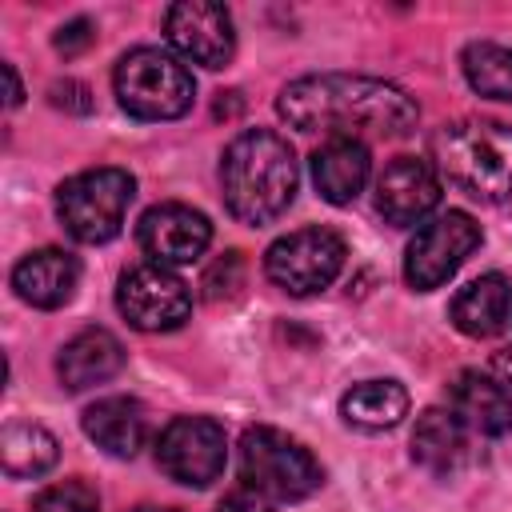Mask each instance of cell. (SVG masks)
Here are the masks:
<instances>
[{
	"label": "cell",
	"mask_w": 512,
	"mask_h": 512,
	"mask_svg": "<svg viewBox=\"0 0 512 512\" xmlns=\"http://www.w3.org/2000/svg\"><path fill=\"white\" fill-rule=\"evenodd\" d=\"M136 240L152 256V264L176 268V264H192L204 256V248L212 244V224L204 212L188 204H156L140 216Z\"/></svg>",
	"instance_id": "7c38bea8"
},
{
	"label": "cell",
	"mask_w": 512,
	"mask_h": 512,
	"mask_svg": "<svg viewBox=\"0 0 512 512\" xmlns=\"http://www.w3.org/2000/svg\"><path fill=\"white\" fill-rule=\"evenodd\" d=\"M132 196H136V180L124 168H88L60 184L56 212L72 240L108 244L124 228Z\"/></svg>",
	"instance_id": "8992f818"
},
{
	"label": "cell",
	"mask_w": 512,
	"mask_h": 512,
	"mask_svg": "<svg viewBox=\"0 0 512 512\" xmlns=\"http://www.w3.org/2000/svg\"><path fill=\"white\" fill-rule=\"evenodd\" d=\"M216 512H272V504H268L260 492H252V488H236V492H228V496L220 500Z\"/></svg>",
	"instance_id": "83f0119b"
},
{
	"label": "cell",
	"mask_w": 512,
	"mask_h": 512,
	"mask_svg": "<svg viewBox=\"0 0 512 512\" xmlns=\"http://www.w3.org/2000/svg\"><path fill=\"white\" fill-rule=\"evenodd\" d=\"M464 76L468 84L488 96V100H508L512 104V48L508 44H492V40H480V44H468L464 56Z\"/></svg>",
	"instance_id": "603a6c76"
},
{
	"label": "cell",
	"mask_w": 512,
	"mask_h": 512,
	"mask_svg": "<svg viewBox=\"0 0 512 512\" xmlns=\"http://www.w3.org/2000/svg\"><path fill=\"white\" fill-rule=\"evenodd\" d=\"M228 460L224 428L208 416H176L156 444V464L188 488H208Z\"/></svg>",
	"instance_id": "30bf717a"
},
{
	"label": "cell",
	"mask_w": 512,
	"mask_h": 512,
	"mask_svg": "<svg viewBox=\"0 0 512 512\" xmlns=\"http://www.w3.org/2000/svg\"><path fill=\"white\" fill-rule=\"evenodd\" d=\"M368 172H372V156H368L364 140L336 136L312 152V180L328 204H352L364 192Z\"/></svg>",
	"instance_id": "e0dca14e"
},
{
	"label": "cell",
	"mask_w": 512,
	"mask_h": 512,
	"mask_svg": "<svg viewBox=\"0 0 512 512\" xmlns=\"http://www.w3.org/2000/svg\"><path fill=\"white\" fill-rule=\"evenodd\" d=\"M344 256H348V248H344L340 232L300 228V232L280 236L264 252V272L288 296H312L336 280V272L344 268Z\"/></svg>",
	"instance_id": "52a82bcc"
},
{
	"label": "cell",
	"mask_w": 512,
	"mask_h": 512,
	"mask_svg": "<svg viewBox=\"0 0 512 512\" xmlns=\"http://www.w3.org/2000/svg\"><path fill=\"white\" fill-rule=\"evenodd\" d=\"M500 368H504V372L512 376V356H500Z\"/></svg>",
	"instance_id": "4dcf8cb0"
},
{
	"label": "cell",
	"mask_w": 512,
	"mask_h": 512,
	"mask_svg": "<svg viewBox=\"0 0 512 512\" xmlns=\"http://www.w3.org/2000/svg\"><path fill=\"white\" fill-rule=\"evenodd\" d=\"M96 40V28H92V20H68L56 36H52V44H56V52H64V56H76V52H84L88 44Z\"/></svg>",
	"instance_id": "484cf974"
},
{
	"label": "cell",
	"mask_w": 512,
	"mask_h": 512,
	"mask_svg": "<svg viewBox=\"0 0 512 512\" xmlns=\"http://www.w3.org/2000/svg\"><path fill=\"white\" fill-rule=\"evenodd\" d=\"M436 168L472 200H512V124L500 120H452L432 132Z\"/></svg>",
	"instance_id": "3957f363"
},
{
	"label": "cell",
	"mask_w": 512,
	"mask_h": 512,
	"mask_svg": "<svg viewBox=\"0 0 512 512\" xmlns=\"http://www.w3.org/2000/svg\"><path fill=\"white\" fill-rule=\"evenodd\" d=\"M448 400H452L456 420L468 432H480V436L512 432V392L500 380H492L484 372H460L448 384Z\"/></svg>",
	"instance_id": "9a60e30c"
},
{
	"label": "cell",
	"mask_w": 512,
	"mask_h": 512,
	"mask_svg": "<svg viewBox=\"0 0 512 512\" xmlns=\"http://www.w3.org/2000/svg\"><path fill=\"white\" fill-rule=\"evenodd\" d=\"M340 416L352 428H364V432L396 428L408 416V392L396 380H364V384H352L344 392V400H340Z\"/></svg>",
	"instance_id": "44dd1931"
},
{
	"label": "cell",
	"mask_w": 512,
	"mask_h": 512,
	"mask_svg": "<svg viewBox=\"0 0 512 512\" xmlns=\"http://www.w3.org/2000/svg\"><path fill=\"white\" fill-rule=\"evenodd\" d=\"M476 248H480V224L468 212H444V216L416 228V236L408 244V256H404V276L416 292H432Z\"/></svg>",
	"instance_id": "ba28073f"
},
{
	"label": "cell",
	"mask_w": 512,
	"mask_h": 512,
	"mask_svg": "<svg viewBox=\"0 0 512 512\" xmlns=\"http://www.w3.org/2000/svg\"><path fill=\"white\" fill-rule=\"evenodd\" d=\"M56 456H60V448H56V436L48 428L24 424V420L4 424V432H0V464H4V472L12 480L44 476L56 464Z\"/></svg>",
	"instance_id": "7402d4cb"
},
{
	"label": "cell",
	"mask_w": 512,
	"mask_h": 512,
	"mask_svg": "<svg viewBox=\"0 0 512 512\" xmlns=\"http://www.w3.org/2000/svg\"><path fill=\"white\" fill-rule=\"evenodd\" d=\"M276 112L300 132H324L328 140L360 136H408L420 120L416 100L376 76L320 72L280 88Z\"/></svg>",
	"instance_id": "6da1fadb"
},
{
	"label": "cell",
	"mask_w": 512,
	"mask_h": 512,
	"mask_svg": "<svg viewBox=\"0 0 512 512\" xmlns=\"http://www.w3.org/2000/svg\"><path fill=\"white\" fill-rule=\"evenodd\" d=\"M84 432L108 456L132 460L148 440V416L132 396H104L84 408Z\"/></svg>",
	"instance_id": "ac0fdd59"
},
{
	"label": "cell",
	"mask_w": 512,
	"mask_h": 512,
	"mask_svg": "<svg viewBox=\"0 0 512 512\" xmlns=\"http://www.w3.org/2000/svg\"><path fill=\"white\" fill-rule=\"evenodd\" d=\"M116 308L140 332H172V328H180L188 320L192 292L172 268L148 260V264H136V268H128L120 276Z\"/></svg>",
	"instance_id": "9c48e42d"
},
{
	"label": "cell",
	"mask_w": 512,
	"mask_h": 512,
	"mask_svg": "<svg viewBox=\"0 0 512 512\" xmlns=\"http://www.w3.org/2000/svg\"><path fill=\"white\" fill-rule=\"evenodd\" d=\"M240 92H220V100H216V116H236L240 112V100H236Z\"/></svg>",
	"instance_id": "f546056e"
},
{
	"label": "cell",
	"mask_w": 512,
	"mask_h": 512,
	"mask_svg": "<svg viewBox=\"0 0 512 512\" xmlns=\"http://www.w3.org/2000/svg\"><path fill=\"white\" fill-rule=\"evenodd\" d=\"M120 368H124V344L108 328H84V332H76L60 348V360H56L60 384L68 392H84L92 384H104Z\"/></svg>",
	"instance_id": "2e32d148"
},
{
	"label": "cell",
	"mask_w": 512,
	"mask_h": 512,
	"mask_svg": "<svg viewBox=\"0 0 512 512\" xmlns=\"http://www.w3.org/2000/svg\"><path fill=\"white\" fill-rule=\"evenodd\" d=\"M296 184H300V172L284 136L268 128H252L224 148L220 188H224L228 212L240 224H252V228L272 224L292 204Z\"/></svg>",
	"instance_id": "7a4b0ae2"
},
{
	"label": "cell",
	"mask_w": 512,
	"mask_h": 512,
	"mask_svg": "<svg viewBox=\"0 0 512 512\" xmlns=\"http://www.w3.org/2000/svg\"><path fill=\"white\" fill-rule=\"evenodd\" d=\"M412 460L420 468H428L432 476H452L464 468L468 460V428L456 420V412L448 408H428L416 416L412 428Z\"/></svg>",
	"instance_id": "ffe728a7"
},
{
	"label": "cell",
	"mask_w": 512,
	"mask_h": 512,
	"mask_svg": "<svg viewBox=\"0 0 512 512\" xmlns=\"http://www.w3.org/2000/svg\"><path fill=\"white\" fill-rule=\"evenodd\" d=\"M136 512H176V508H136Z\"/></svg>",
	"instance_id": "1f68e13d"
},
{
	"label": "cell",
	"mask_w": 512,
	"mask_h": 512,
	"mask_svg": "<svg viewBox=\"0 0 512 512\" xmlns=\"http://www.w3.org/2000/svg\"><path fill=\"white\" fill-rule=\"evenodd\" d=\"M112 84H116L120 108L132 112L136 120H176L192 108V96H196L192 72L160 48L124 52Z\"/></svg>",
	"instance_id": "5b68a950"
},
{
	"label": "cell",
	"mask_w": 512,
	"mask_h": 512,
	"mask_svg": "<svg viewBox=\"0 0 512 512\" xmlns=\"http://www.w3.org/2000/svg\"><path fill=\"white\" fill-rule=\"evenodd\" d=\"M240 480L264 500L292 504V500L312 496L324 472L300 440H292L288 432L272 424H256L240 436Z\"/></svg>",
	"instance_id": "277c9868"
},
{
	"label": "cell",
	"mask_w": 512,
	"mask_h": 512,
	"mask_svg": "<svg viewBox=\"0 0 512 512\" xmlns=\"http://www.w3.org/2000/svg\"><path fill=\"white\" fill-rule=\"evenodd\" d=\"M32 512H100V496L84 480H64L32 500Z\"/></svg>",
	"instance_id": "cb8c5ba5"
},
{
	"label": "cell",
	"mask_w": 512,
	"mask_h": 512,
	"mask_svg": "<svg viewBox=\"0 0 512 512\" xmlns=\"http://www.w3.org/2000/svg\"><path fill=\"white\" fill-rule=\"evenodd\" d=\"M200 288H204V300H232L240 288H244V260H240V252H224L208 272H204V280H200Z\"/></svg>",
	"instance_id": "d4e9b609"
},
{
	"label": "cell",
	"mask_w": 512,
	"mask_h": 512,
	"mask_svg": "<svg viewBox=\"0 0 512 512\" xmlns=\"http://www.w3.org/2000/svg\"><path fill=\"white\" fill-rule=\"evenodd\" d=\"M164 32L180 56H188L192 64H204V68H224L236 52L232 16L224 4H212V0L172 4L164 12Z\"/></svg>",
	"instance_id": "8fae6325"
},
{
	"label": "cell",
	"mask_w": 512,
	"mask_h": 512,
	"mask_svg": "<svg viewBox=\"0 0 512 512\" xmlns=\"http://www.w3.org/2000/svg\"><path fill=\"white\" fill-rule=\"evenodd\" d=\"M440 204V176L420 156H396L376 180V208L388 224H420Z\"/></svg>",
	"instance_id": "4fadbf2b"
},
{
	"label": "cell",
	"mask_w": 512,
	"mask_h": 512,
	"mask_svg": "<svg viewBox=\"0 0 512 512\" xmlns=\"http://www.w3.org/2000/svg\"><path fill=\"white\" fill-rule=\"evenodd\" d=\"M80 264L64 248H36L12 268V288L32 308H60L72 300Z\"/></svg>",
	"instance_id": "5bb4252c"
},
{
	"label": "cell",
	"mask_w": 512,
	"mask_h": 512,
	"mask_svg": "<svg viewBox=\"0 0 512 512\" xmlns=\"http://www.w3.org/2000/svg\"><path fill=\"white\" fill-rule=\"evenodd\" d=\"M448 316L464 336H496L512 316V284L500 272L476 276L452 296Z\"/></svg>",
	"instance_id": "d6986e66"
},
{
	"label": "cell",
	"mask_w": 512,
	"mask_h": 512,
	"mask_svg": "<svg viewBox=\"0 0 512 512\" xmlns=\"http://www.w3.org/2000/svg\"><path fill=\"white\" fill-rule=\"evenodd\" d=\"M4 80H8V96H4V100H8V108H16V104L24 100V88H20V76H16L12 64H4Z\"/></svg>",
	"instance_id": "f1b7e54d"
},
{
	"label": "cell",
	"mask_w": 512,
	"mask_h": 512,
	"mask_svg": "<svg viewBox=\"0 0 512 512\" xmlns=\"http://www.w3.org/2000/svg\"><path fill=\"white\" fill-rule=\"evenodd\" d=\"M52 104L56 108H68V112H92V92L80 84V80H56L48 88Z\"/></svg>",
	"instance_id": "4316f807"
}]
</instances>
